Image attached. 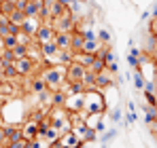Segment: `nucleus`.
Here are the masks:
<instances>
[{"instance_id": "12", "label": "nucleus", "mask_w": 157, "mask_h": 148, "mask_svg": "<svg viewBox=\"0 0 157 148\" xmlns=\"http://www.w3.org/2000/svg\"><path fill=\"white\" fill-rule=\"evenodd\" d=\"M24 19H26V13H24V11H19V9H15V11L9 15V21H11V24H15V25H19V28H21V24H24Z\"/></svg>"}, {"instance_id": "13", "label": "nucleus", "mask_w": 157, "mask_h": 148, "mask_svg": "<svg viewBox=\"0 0 157 148\" xmlns=\"http://www.w3.org/2000/svg\"><path fill=\"white\" fill-rule=\"evenodd\" d=\"M17 47V38H15V34H6V36H2V49H15Z\"/></svg>"}, {"instance_id": "1", "label": "nucleus", "mask_w": 157, "mask_h": 148, "mask_svg": "<svg viewBox=\"0 0 157 148\" xmlns=\"http://www.w3.org/2000/svg\"><path fill=\"white\" fill-rule=\"evenodd\" d=\"M40 76L45 78L47 83V89L49 91H59L62 85L66 83V66L62 64H55V66H45Z\"/></svg>"}, {"instance_id": "10", "label": "nucleus", "mask_w": 157, "mask_h": 148, "mask_svg": "<svg viewBox=\"0 0 157 148\" xmlns=\"http://www.w3.org/2000/svg\"><path fill=\"white\" fill-rule=\"evenodd\" d=\"M40 2H32V0H28L26 6H24V13H26V17H32V15H40Z\"/></svg>"}, {"instance_id": "16", "label": "nucleus", "mask_w": 157, "mask_h": 148, "mask_svg": "<svg viewBox=\"0 0 157 148\" xmlns=\"http://www.w3.org/2000/svg\"><path fill=\"white\" fill-rule=\"evenodd\" d=\"M98 40H100L102 45H108V47H110V34H108L106 30H100V38H98Z\"/></svg>"}, {"instance_id": "3", "label": "nucleus", "mask_w": 157, "mask_h": 148, "mask_svg": "<svg viewBox=\"0 0 157 148\" xmlns=\"http://www.w3.org/2000/svg\"><path fill=\"white\" fill-rule=\"evenodd\" d=\"M96 89H106V87H113L115 85V70L104 68L100 72H96Z\"/></svg>"}, {"instance_id": "8", "label": "nucleus", "mask_w": 157, "mask_h": 148, "mask_svg": "<svg viewBox=\"0 0 157 148\" xmlns=\"http://www.w3.org/2000/svg\"><path fill=\"white\" fill-rule=\"evenodd\" d=\"M53 43L57 45V49H59V51H68V49H70V45H72V32H55ZM70 51H72V49H70Z\"/></svg>"}, {"instance_id": "22", "label": "nucleus", "mask_w": 157, "mask_h": 148, "mask_svg": "<svg viewBox=\"0 0 157 148\" xmlns=\"http://www.w3.org/2000/svg\"><path fill=\"white\" fill-rule=\"evenodd\" d=\"M32 2H43V0H32Z\"/></svg>"}, {"instance_id": "5", "label": "nucleus", "mask_w": 157, "mask_h": 148, "mask_svg": "<svg viewBox=\"0 0 157 148\" xmlns=\"http://www.w3.org/2000/svg\"><path fill=\"white\" fill-rule=\"evenodd\" d=\"M81 142L83 140L75 131H66V133L59 135V146H64V148H81Z\"/></svg>"}, {"instance_id": "7", "label": "nucleus", "mask_w": 157, "mask_h": 148, "mask_svg": "<svg viewBox=\"0 0 157 148\" xmlns=\"http://www.w3.org/2000/svg\"><path fill=\"white\" fill-rule=\"evenodd\" d=\"M34 38L43 45V43H49V40H53L55 38V30L51 28V24H40V28H38V32L34 34Z\"/></svg>"}, {"instance_id": "20", "label": "nucleus", "mask_w": 157, "mask_h": 148, "mask_svg": "<svg viewBox=\"0 0 157 148\" xmlns=\"http://www.w3.org/2000/svg\"><path fill=\"white\" fill-rule=\"evenodd\" d=\"M26 2H28V0H17V2H15V9H19V11H24V6H26Z\"/></svg>"}, {"instance_id": "15", "label": "nucleus", "mask_w": 157, "mask_h": 148, "mask_svg": "<svg viewBox=\"0 0 157 148\" xmlns=\"http://www.w3.org/2000/svg\"><path fill=\"white\" fill-rule=\"evenodd\" d=\"M13 55H15V59L26 57V55H28V45H17V47L13 49Z\"/></svg>"}, {"instance_id": "21", "label": "nucleus", "mask_w": 157, "mask_h": 148, "mask_svg": "<svg viewBox=\"0 0 157 148\" xmlns=\"http://www.w3.org/2000/svg\"><path fill=\"white\" fill-rule=\"evenodd\" d=\"M153 17H157V9H155V13H153Z\"/></svg>"}, {"instance_id": "9", "label": "nucleus", "mask_w": 157, "mask_h": 148, "mask_svg": "<svg viewBox=\"0 0 157 148\" xmlns=\"http://www.w3.org/2000/svg\"><path fill=\"white\" fill-rule=\"evenodd\" d=\"M83 43H85V36H83V32H72V45H70L72 53H78V51L83 49Z\"/></svg>"}, {"instance_id": "4", "label": "nucleus", "mask_w": 157, "mask_h": 148, "mask_svg": "<svg viewBox=\"0 0 157 148\" xmlns=\"http://www.w3.org/2000/svg\"><path fill=\"white\" fill-rule=\"evenodd\" d=\"M85 70H87V68H83L81 64L70 61V64L66 66V80H68V83H81L83 76H85Z\"/></svg>"}, {"instance_id": "23", "label": "nucleus", "mask_w": 157, "mask_h": 148, "mask_svg": "<svg viewBox=\"0 0 157 148\" xmlns=\"http://www.w3.org/2000/svg\"><path fill=\"white\" fill-rule=\"evenodd\" d=\"M62 148H64V146H62Z\"/></svg>"}, {"instance_id": "17", "label": "nucleus", "mask_w": 157, "mask_h": 148, "mask_svg": "<svg viewBox=\"0 0 157 148\" xmlns=\"http://www.w3.org/2000/svg\"><path fill=\"white\" fill-rule=\"evenodd\" d=\"M134 83H136V89H144V83H147V80H144V76H142V74L138 72L136 76H134Z\"/></svg>"}, {"instance_id": "14", "label": "nucleus", "mask_w": 157, "mask_h": 148, "mask_svg": "<svg viewBox=\"0 0 157 148\" xmlns=\"http://www.w3.org/2000/svg\"><path fill=\"white\" fill-rule=\"evenodd\" d=\"M13 11H15V4H13V2H6V0H2V2H0V13H2V15H6V17H9Z\"/></svg>"}, {"instance_id": "2", "label": "nucleus", "mask_w": 157, "mask_h": 148, "mask_svg": "<svg viewBox=\"0 0 157 148\" xmlns=\"http://www.w3.org/2000/svg\"><path fill=\"white\" fill-rule=\"evenodd\" d=\"M104 108H106V102L100 91H96V89L83 91V106H81V112H78L81 117L91 114V112H102L104 114Z\"/></svg>"}, {"instance_id": "19", "label": "nucleus", "mask_w": 157, "mask_h": 148, "mask_svg": "<svg viewBox=\"0 0 157 148\" xmlns=\"http://www.w3.org/2000/svg\"><path fill=\"white\" fill-rule=\"evenodd\" d=\"M6 30H9V34H17L21 28H19V25H15V24H11V21H6Z\"/></svg>"}, {"instance_id": "18", "label": "nucleus", "mask_w": 157, "mask_h": 148, "mask_svg": "<svg viewBox=\"0 0 157 148\" xmlns=\"http://www.w3.org/2000/svg\"><path fill=\"white\" fill-rule=\"evenodd\" d=\"M9 146V140H6V133H4V125H0V148Z\"/></svg>"}, {"instance_id": "6", "label": "nucleus", "mask_w": 157, "mask_h": 148, "mask_svg": "<svg viewBox=\"0 0 157 148\" xmlns=\"http://www.w3.org/2000/svg\"><path fill=\"white\" fill-rule=\"evenodd\" d=\"M43 24V19H40V15H32V17H26L24 19V24H21V30L30 34V36H34L36 32H38V28Z\"/></svg>"}, {"instance_id": "11", "label": "nucleus", "mask_w": 157, "mask_h": 148, "mask_svg": "<svg viewBox=\"0 0 157 148\" xmlns=\"http://www.w3.org/2000/svg\"><path fill=\"white\" fill-rule=\"evenodd\" d=\"M0 64H2V66H11V64H15L13 49H0Z\"/></svg>"}]
</instances>
